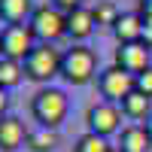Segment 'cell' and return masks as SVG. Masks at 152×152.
Listing matches in <instances>:
<instances>
[{"label":"cell","mask_w":152,"mask_h":152,"mask_svg":"<svg viewBox=\"0 0 152 152\" xmlns=\"http://www.w3.org/2000/svg\"><path fill=\"white\" fill-rule=\"evenodd\" d=\"M61 76H64V82H70V85H88L94 76H100L97 73V52L88 49L85 43L70 46L67 52L61 55Z\"/></svg>","instance_id":"obj_1"},{"label":"cell","mask_w":152,"mask_h":152,"mask_svg":"<svg viewBox=\"0 0 152 152\" xmlns=\"http://www.w3.org/2000/svg\"><path fill=\"white\" fill-rule=\"evenodd\" d=\"M67 110H70L67 94L61 91V88H52V85L40 88V91L34 94V100H31V113H34V119L40 122L43 128H55L58 131V125L67 119Z\"/></svg>","instance_id":"obj_2"},{"label":"cell","mask_w":152,"mask_h":152,"mask_svg":"<svg viewBox=\"0 0 152 152\" xmlns=\"http://www.w3.org/2000/svg\"><path fill=\"white\" fill-rule=\"evenodd\" d=\"M61 55L52 43H37L34 52L24 58V76L31 82H49L52 76H61Z\"/></svg>","instance_id":"obj_3"},{"label":"cell","mask_w":152,"mask_h":152,"mask_svg":"<svg viewBox=\"0 0 152 152\" xmlns=\"http://www.w3.org/2000/svg\"><path fill=\"white\" fill-rule=\"evenodd\" d=\"M28 24H31V31H34V37L40 43H55V40H61V37H67V12H61L52 3L37 6L34 18Z\"/></svg>","instance_id":"obj_4"},{"label":"cell","mask_w":152,"mask_h":152,"mask_svg":"<svg viewBox=\"0 0 152 152\" xmlns=\"http://www.w3.org/2000/svg\"><path fill=\"white\" fill-rule=\"evenodd\" d=\"M122 107L113 104V100H97V104L88 107L85 113V125L88 131L97 134V137H110V134H119L122 131Z\"/></svg>","instance_id":"obj_5"},{"label":"cell","mask_w":152,"mask_h":152,"mask_svg":"<svg viewBox=\"0 0 152 152\" xmlns=\"http://www.w3.org/2000/svg\"><path fill=\"white\" fill-rule=\"evenodd\" d=\"M97 88H100V94H104V100L122 104V100L128 97L131 91H137V76L113 64V67H107V70H100V76H97Z\"/></svg>","instance_id":"obj_6"},{"label":"cell","mask_w":152,"mask_h":152,"mask_svg":"<svg viewBox=\"0 0 152 152\" xmlns=\"http://www.w3.org/2000/svg\"><path fill=\"white\" fill-rule=\"evenodd\" d=\"M0 43H3V58H12V61L24 64V58L37 46V37L31 31V24H6L0 31Z\"/></svg>","instance_id":"obj_7"},{"label":"cell","mask_w":152,"mask_h":152,"mask_svg":"<svg viewBox=\"0 0 152 152\" xmlns=\"http://www.w3.org/2000/svg\"><path fill=\"white\" fill-rule=\"evenodd\" d=\"M116 67L122 70H128L134 76H140L152 67V49L140 40V43H125L116 49Z\"/></svg>","instance_id":"obj_8"},{"label":"cell","mask_w":152,"mask_h":152,"mask_svg":"<svg viewBox=\"0 0 152 152\" xmlns=\"http://www.w3.org/2000/svg\"><path fill=\"white\" fill-rule=\"evenodd\" d=\"M28 128L18 116H3L0 119V152H15L18 146L28 143Z\"/></svg>","instance_id":"obj_9"},{"label":"cell","mask_w":152,"mask_h":152,"mask_svg":"<svg viewBox=\"0 0 152 152\" xmlns=\"http://www.w3.org/2000/svg\"><path fill=\"white\" fill-rule=\"evenodd\" d=\"M97 28V21H94V9H88V6H76L67 12V37L76 43H82L91 37V31Z\"/></svg>","instance_id":"obj_10"},{"label":"cell","mask_w":152,"mask_h":152,"mask_svg":"<svg viewBox=\"0 0 152 152\" xmlns=\"http://www.w3.org/2000/svg\"><path fill=\"white\" fill-rule=\"evenodd\" d=\"M143 28H146V21H143L140 12H122L119 21H116V28H113V34H116L119 46H125V43H140L143 40Z\"/></svg>","instance_id":"obj_11"},{"label":"cell","mask_w":152,"mask_h":152,"mask_svg":"<svg viewBox=\"0 0 152 152\" xmlns=\"http://www.w3.org/2000/svg\"><path fill=\"white\" fill-rule=\"evenodd\" d=\"M152 137L143 125H128L119 131V152H149Z\"/></svg>","instance_id":"obj_12"},{"label":"cell","mask_w":152,"mask_h":152,"mask_svg":"<svg viewBox=\"0 0 152 152\" xmlns=\"http://www.w3.org/2000/svg\"><path fill=\"white\" fill-rule=\"evenodd\" d=\"M34 0H0V18L6 24H24L34 18Z\"/></svg>","instance_id":"obj_13"},{"label":"cell","mask_w":152,"mask_h":152,"mask_svg":"<svg viewBox=\"0 0 152 152\" xmlns=\"http://www.w3.org/2000/svg\"><path fill=\"white\" fill-rule=\"evenodd\" d=\"M119 107H122L125 116L134 119V122H146V119L152 116V97H146L143 91H131Z\"/></svg>","instance_id":"obj_14"},{"label":"cell","mask_w":152,"mask_h":152,"mask_svg":"<svg viewBox=\"0 0 152 152\" xmlns=\"http://www.w3.org/2000/svg\"><path fill=\"white\" fill-rule=\"evenodd\" d=\"M28 146L31 152H52L58 146V131L55 128H43V125H37V128L28 134Z\"/></svg>","instance_id":"obj_15"},{"label":"cell","mask_w":152,"mask_h":152,"mask_svg":"<svg viewBox=\"0 0 152 152\" xmlns=\"http://www.w3.org/2000/svg\"><path fill=\"white\" fill-rule=\"evenodd\" d=\"M24 79V64L12 58H0V88H15Z\"/></svg>","instance_id":"obj_16"},{"label":"cell","mask_w":152,"mask_h":152,"mask_svg":"<svg viewBox=\"0 0 152 152\" xmlns=\"http://www.w3.org/2000/svg\"><path fill=\"white\" fill-rule=\"evenodd\" d=\"M119 15H122V12L116 9L113 0H100V3L94 6V21H97V28H116Z\"/></svg>","instance_id":"obj_17"},{"label":"cell","mask_w":152,"mask_h":152,"mask_svg":"<svg viewBox=\"0 0 152 152\" xmlns=\"http://www.w3.org/2000/svg\"><path fill=\"white\" fill-rule=\"evenodd\" d=\"M73 152H113V146L107 143V137H97V134H91V131H85L79 140H76Z\"/></svg>","instance_id":"obj_18"},{"label":"cell","mask_w":152,"mask_h":152,"mask_svg":"<svg viewBox=\"0 0 152 152\" xmlns=\"http://www.w3.org/2000/svg\"><path fill=\"white\" fill-rule=\"evenodd\" d=\"M137 91H143L146 97H152V67L137 76Z\"/></svg>","instance_id":"obj_19"},{"label":"cell","mask_w":152,"mask_h":152,"mask_svg":"<svg viewBox=\"0 0 152 152\" xmlns=\"http://www.w3.org/2000/svg\"><path fill=\"white\" fill-rule=\"evenodd\" d=\"M52 6H58L61 12H70L76 6H82V0H52Z\"/></svg>","instance_id":"obj_20"},{"label":"cell","mask_w":152,"mask_h":152,"mask_svg":"<svg viewBox=\"0 0 152 152\" xmlns=\"http://www.w3.org/2000/svg\"><path fill=\"white\" fill-rule=\"evenodd\" d=\"M137 3H140V9H137V12H140L146 21H152V0H137Z\"/></svg>","instance_id":"obj_21"},{"label":"cell","mask_w":152,"mask_h":152,"mask_svg":"<svg viewBox=\"0 0 152 152\" xmlns=\"http://www.w3.org/2000/svg\"><path fill=\"white\" fill-rule=\"evenodd\" d=\"M6 110H9V97H6V88H0V119L6 116Z\"/></svg>","instance_id":"obj_22"},{"label":"cell","mask_w":152,"mask_h":152,"mask_svg":"<svg viewBox=\"0 0 152 152\" xmlns=\"http://www.w3.org/2000/svg\"><path fill=\"white\" fill-rule=\"evenodd\" d=\"M143 128H146V131H149V137H152V116H149V119L143 122Z\"/></svg>","instance_id":"obj_23"},{"label":"cell","mask_w":152,"mask_h":152,"mask_svg":"<svg viewBox=\"0 0 152 152\" xmlns=\"http://www.w3.org/2000/svg\"><path fill=\"white\" fill-rule=\"evenodd\" d=\"M0 58H3V43H0Z\"/></svg>","instance_id":"obj_24"},{"label":"cell","mask_w":152,"mask_h":152,"mask_svg":"<svg viewBox=\"0 0 152 152\" xmlns=\"http://www.w3.org/2000/svg\"><path fill=\"white\" fill-rule=\"evenodd\" d=\"M113 152H119V146H113Z\"/></svg>","instance_id":"obj_25"}]
</instances>
